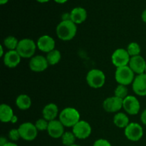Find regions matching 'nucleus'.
I'll list each match as a JSON object with an SVG mask.
<instances>
[{
	"label": "nucleus",
	"instance_id": "f257e3e1",
	"mask_svg": "<svg viewBox=\"0 0 146 146\" xmlns=\"http://www.w3.org/2000/svg\"><path fill=\"white\" fill-rule=\"evenodd\" d=\"M56 35L59 39L67 41L73 39L77 33V27L71 19L61 21L56 29Z\"/></svg>",
	"mask_w": 146,
	"mask_h": 146
},
{
	"label": "nucleus",
	"instance_id": "f03ea898",
	"mask_svg": "<svg viewBox=\"0 0 146 146\" xmlns=\"http://www.w3.org/2000/svg\"><path fill=\"white\" fill-rule=\"evenodd\" d=\"M80 113L76 108L66 107L59 113V121L64 127L73 128L80 120Z\"/></svg>",
	"mask_w": 146,
	"mask_h": 146
},
{
	"label": "nucleus",
	"instance_id": "7ed1b4c3",
	"mask_svg": "<svg viewBox=\"0 0 146 146\" xmlns=\"http://www.w3.org/2000/svg\"><path fill=\"white\" fill-rule=\"evenodd\" d=\"M37 45L31 38H23L19 41L17 51L23 58H31L34 56Z\"/></svg>",
	"mask_w": 146,
	"mask_h": 146
},
{
	"label": "nucleus",
	"instance_id": "20e7f679",
	"mask_svg": "<svg viewBox=\"0 0 146 146\" xmlns=\"http://www.w3.org/2000/svg\"><path fill=\"white\" fill-rule=\"evenodd\" d=\"M115 79L118 84L128 86L133 84L135 79V74L128 66L116 68Z\"/></svg>",
	"mask_w": 146,
	"mask_h": 146
},
{
	"label": "nucleus",
	"instance_id": "39448f33",
	"mask_svg": "<svg viewBox=\"0 0 146 146\" xmlns=\"http://www.w3.org/2000/svg\"><path fill=\"white\" fill-rule=\"evenodd\" d=\"M86 82L93 88H100L104 86L106 82V76L101 70L91 69L86 75Z\"/></svg>",
	"mask_w": 146,
	"mask_h": 146
},
{
	"label": "nucleus",
	"instance_id": "423d86ee",
	"mask_svg": "<svg viewBox=\"0 0 146 146\" xmlns=\"http://www.w3.org/2000/svg\"><path fill=\"white\" fill-rule=\"evenodd\" d=\"M130 59H131V56L125 48H117L111 56L112 64L116 68L128 66Z\"/></svg>",
	"mask_w": 146,
	"mask_h": 146
},
{
	"label": "nucleus",
	"instance_id": "0eeeda50",
	"mask_svg": "<svg viewBox=\"0 0 146 146\" xmlns=\"http://www.w3.org/2000/svg\"><path fill=\"white\" fill-rule=\"evenodd\" d=\"M21 138L27 141H34L38 135V130L35 124L30 122H26L21 124L18 128Z\"/></svg>",
	"mask_w": 146,
	"mask_h": 146
},
{
	"label": "nucleus",
	"instance_id": "6e6552de",
	"mask_svg": "<svg viewBox=\"0 0 146 146\" xmlns=\"http://www.w3.org/2000/svg\"><path fill=\"white\" fill-rule=\"evenodd\" d=\"M125 137L131 141H138L143 136V129L137 123H130L124 131Z\"/></svg>",
	"mask_w": 146,
	"mask_h": 146
},
{
	"label": "nucleus",
	"instance_id": "1a4fd4ad",
	"mask_svg": "<svg viewBox=\"0 0 146 146\" xmlns=\"http://www.w3.org/2000/svg\"><path fill=\"white\" fill-rule=\"evenodd\" d=\"M91 126L88 122L85 121H79L74 127L72 132L78 139H86L91 134Z\"/></svg>",
	"mask_w": 146,
	"mask_h": 146
},
{
	"label": "nucleus",
	"instance_id": "9d476101",
	"mask_svg": "<svg viewBox=\"0 0 146 146\" xmlns=\"http://www.w3.org/2000/svg\"><path fill=\"white\" fill-rule=\"evenodd\" d=\"M123 108L129 115H135L139 113L141 104L138 98L133 96H128L123 102Z\"/></svg>",
	"mask_w": 146,
	"mask_h": 146
},
{
	"label": "nucleus",
	"instance_id": "9b49d317",
	"mask_svg": "<svg viewBox=\"0 0 146 146\" xmlns=\"http://www.w3.org/2000/svg\"><path fill=\"white\" fill-rule=\"evenodd\" d=\"M29 68L34 72H42L44 71L49 66L46 58L44 56H34L30 59Z\"/></svg>",
	"mask_w": 146,
	"mask_h": 146
},
{
	"label": "nucleus",
	"instance_id": "f8f14e48",
	"mask_svg": "<svg viewBox=\"0 0 146 146\" xmlns=\"http://www.w3.org/2000/svg\"><path fill=\"white\" fill-rule=\"evenodd\" d=\"M123 100L116 96L108 97L103 103V108L108 113H118L123 108Z\"/></svg>",
	"mask_w": 146,
	"mask_h": 146
},
{
	"label": "nucleus",
	"instance_id": "ddd939ff",
	"mask_svg": "<svg viewBox=\"0 0 146 146\" xmlns=\"http://www.w3.org/2000/svg\"><path fill=\"white\" fill-rule=\"evenodd\" d=\"M128 66L131 68L134 74L137 75L145 74L146 61L145 58L141 55L131 57Z\"/></svg>",
	"mask_w": 146,
	"mask_h": 146
},
{
	"label": "nucleus",
	"instance_id": "4468645a",
	"mask_svg": "<svg viewBox=\"0 0 146 146\" xmlns=\"http://www.w3.org/2000/svg\"><path fill=\"white\" fill-rule=\"evenodd\" d=\"M133 91L140 96H146V74L137 75L132 84Z\"/></svg>",
	"mask_w": 146,
	"mask_h": 146
},
{
	"label": "nucleus",
	"instance_id": "2eb2a0df",
	"mask_svg": "<svg viewBox=\"0 0 146 146\" xmlns=\"http://www.w3.org/2000/svg\"><path fill=\"white\" fill-rule=\"evenodd\" d=\"M36 45L37 48L40 51L47 54L55 49L56 43L51 36L48 35H43L37 40Z\"/></svg>",
	"mask_w": 146,
	"mask_h": 146
},
{
	"label": "nucleus",
	"instance_id": "dca6fc26",
	"mask_svg": "<svg viewBox=\"0 0 146 146\" xmlns=\"http://www.w3.org/2000/svg\"><path fill=\"white\" fill-rule=\"evenodd\" d=\"M48 135L53 138H59L62 137L64 132V125L61 123L59 120H54L49 121L48 123V129H47Z\"/></svg>",
	"mask_w": 146,
	"mask_h": 146
},
{
	"label": "nucleus",
	"instance_id": "f3484780",
	"mask_svg": "<svg viewBox=\"0 0 146 146\" xmlns=\"http://www.w3.org/2000/svg\"><path fill=\"white\" fill-rule=\"evenodd\" d=\"M21 57L17 52V50L8 51L5 53V55L3 57L4 64L8 68H14L20 64Z\"/></svg>",
	"mask_w": 146,
	"mask_h": 146
},
{
	"label": "nucleus",
	"instance_id": "a211bd4d",
	"mask_svg": "<svg viewBox=\"0 0 146 146\" xmlns=\"http://www.w3.org/2000/svg\"><path fill=\"white\" fill-rule=\"evenodd\" d=\"M87 18V11L83 7H76L71 10L69 19L76 24H82Z\"/></svg>",
	"mask_w": 146,
	"mask_h": 146
},
{
	"label": "nucleus",
	"instance_id": "6ab92c4d",
	"mask_svg": "<svg viewBox=\"0 0 146 146\" xmlns=\"http://www.w3.org/2000/svg\"><path fill=\"white\" fill-rule=\"evenodd\" d=\"M43 118L48 121V122L56 120L58 115V106L55 104H48L44 107L42 111Z\"/></svg>",
	"mask_w": 146,
	"mask_h": 146
},
{
	"label": "nucleus",
	"instance_id": "aec40b11",
	"mask_svg": "<svg viewBox=\"0 0 146 146\" xmlns=\"http://www.w3.org/2000/svg\"><path fill=\"white\" fill-rule=\"evenodd\" d=\"M14 115V111L9 106L5 104H1L0 106V121L1 122H11Z\"/></svg>",
	"mask_w": 146,
	"mask_h": 146
},
{
	"label": "nucleus",
	"instance_id": "412c9836",
	"mask_svg": "<svg viewBox=\"0 0 146 146\" xmlns=\"http://www.w3.org/2000/svg\"><path fill=\"white\" fill-rule=\"evenodd\" d=\"M16 106L17 108L22 111L29 109L31 106V99L27 94H21L16 99Z\"/></svg>",
	"mask_w": 146,
	"mask_h": 146
},
{
	"label": "nucleus",
	"instance_id": "4be33fe9",
	"mask_svg": "<svg viewBox=\"0 0 146 146\" xmlns=\"http://www.w3.org/2000/svg\"><path fill=\"white\" fill-rule=\"evenodd\" d=\"M113 123L115 126L121 128H125L129 125V118L124 113L118 112L113 117Z\"/></svg>",
	"mask_w": 146,
	"mask_h": 146
},
{
	"label": "nucleus",
	"instance_id": "5701e85b",
	"mask_svg": "<svg viewBox=\"0 0 146 146\" xmlns=\"http://www.w3.org/2000/svg\"><path fill=\"white\" fill-rule=\"evenodd\" d=\"M46 58L47 61H48L49 65L54 66L58 64L59 61H61V54L58 50L54 49L53 51L47 53Z\"/></svg>",
	"mask_w": 146,
	"mask_h": 146
},
{
	"label": "nucleus",
	"instance_id": "b1692460",
	"mask_svg": "<svg viewBox=\"0 0 146 146\" xmlns=\"http://www.w3.org/2000/svg\"><path fill=\"white\" fill-rule=\"evenodd\" d=\"M19 40L13 36H9L6 37L4 40V45L9 51L17 50V46L19 44Z\"/></svg>",
	"mask_w": 146,
	"mask_h": 146
},
{
	"label": "nucleus",
	"instance_id": "393cba45",
	"mask_svg": "<svg viewBox=\"0 0 146 146\" xmlns=\"http://www.w3.org/2000/svg\"><path fill=\"white\" fill-rule=\"evenodd\" d=\"M76 137L73 132H65L61 137L62 143L66 146H71L75 144Z\"/></svg>",
	"mask_w": 146,
	"mask_h": 146
},
{
	"label": "nucleus",
	"instance_id": "a878e982",
	"mask_svg": "<svg viewBox=\"0 0 146 146\" xmlns=\"http://www.w3.org/2000/svg\"><path fill=\"white\" fill-rule=\"evenodd\" d=\"M114 96L121 99H125L128 96V90L126 86L118 84L114 91Z\"/></svg>",
	"mask_w": 146,
	"mask_h": 146
},
{
	"label": "nucleus",
	"instance_id": "bb28decb",
	"mask_svg": "<svg viewBox=\"0 0 146 146\" xmlns=\"http://www.w3.org/2000/svg\"><path fill=\"white\" fill-rule=\"evenodd\" d=\"M127 51L131 56V57L135 56L140 55L141 51V46L139 44L136 42H131L128 44V47L126 48Z\"/></svg>",
	"mask_w": 146,
	"mask_h": 146
},
{
	"label": "nucleus",
	"instance_id": "cd10ccee",
	"mask_svg": "<svg viewBox=\"0 0 146 146\" xmlns=\"http://www.w3.org/2000/svg\"><path fill=\"white\" fill-rule=\"evenodd\" d=\"M48 121L44 119V118H39L37 120L35 123V126L38 131H47L48 126Z\"/></svg>",
	"mask_w": 146,
	"mask_h": 146
},
{
	"label": "nucleus",
	"instance_id": "c85d7f7f",
	"mask_svg": "<svg viewBox=\"0 0 146 146\" xmlns=\"http://www.w3.org/2000/svg\"><path fill=\"white\" fill-rule=\"evenodd\" d=\"M9 139H11V141H18L19 138H21L19 131L18 128H17V129L13 128V129L10 130L9 132Z\"/></svg>",
	"mask_w": 146,
	"mask_h": 146
},
{
	"label": "nucleus",
	"instance_id": "c756f323",
	"mask_svg": "<svg viewBox=\"0 0 146 146\" xmlns=\"http://www.w3.org/2000/svg\"><path fill=\"white\" fill-rule=\"evenodd\" d=\"M94 146H112L111 144L106 139H98L96 141Z\"/></svg>",
	"mask_w": 146,
	"mask_h": 146
},
{
	"label": "nucleus",
	"instance_id": "7c9ffc66",
	"mask_svg": "<svg viewBox=\"0 0 146 146\" xmlns=\"http://www.w3.org/2000/svg\"><path fill=\"white\" fill-rule=\"evenodd\" d=\"M141 122L143 123V124L146 125V109L144 110V111H143L142 113H141Z\"/></svg>",
	"mask_w": 146,
	"mask_h": 146
},
{
	"label": "nucleus",
	"instance_id": "2f4dec72",
	"mask_svg": "<svg viewBox=\"0 0 146 146\" xmlns=\"http://www.w3.org/2000/svg\"><path fill=\"white\" fill-rule=\"evenodd\" d=\"M7 143H8V141L7 140V138L1 136V138H0V146H4L5 144H7Z\"/></svg>",
	"mask_w": 146,
	"mask_h": 146
},
{
	"label": "nucleus",
	"instance_id": "473e14b6",
	"mask_svg": "<svg viewBox=\"0 0 146 146\" xmlns=\"http://www.w3.org/2000/svg\"><path fill=\"white\" fill-rule=\"evenodd\" d=\"M141 18H142V20L143 21V22H145L146 24V9H145L143 11L142 15H141Z\"/></svg>",
	"mask_w": 146,
	"mask_h": 146
},
{
	"label": "nucleus",
	"instance_id": "72a5a7b5",
	"mask_svg": "<svg viewBox=\"0 0 146 146\" xmlns=\"http://www.w3.org/2000/svg\"><path fill=\"white\" fill-rule=\"evenodd\" d=\"M5 55L4 51V47H3V45L0 46V56L4 57V56Z\"/></svg>",
	"mask_w": 146,
	"mask_h": 146
},
{
	"label": "nucleus",
	"instance_id": "f704fd0d",
	"mask_svg": "<svg viewBox=\"0 0 146 146\" xmlns=\"http://www.w3.org/2000/svg\"><path fill=\"white\" fill-rule=\"evenodd\" d=\"M17 121H18V117H17V115H14V116H13L12 119H11V123L14 124V123H17Z\"/></svg>",
	"mask_w": 146,
	"mask_h": 146
},
{
	"label": "nucleus",
	"instance_id": "c9c22d12",
	"mask_svg": "<svg viewBox=\"0 0 146 146\" xmlns=\"http://www.w3.org/2000/svg\"><path fill=\"white\" fill-rule=\"evenodd\" d=\"M55 2L58 3V4H64V3L66 2L68 0H54Z\"/></svg>",
	"mask_w": 146,
	"mask_h": 146
},
{
	"label": "nucleus",
	"instance_id": "e433bc0d",
	"mask_svg": "<svg viewBox=\"0 0 146 146\" xmlns=\"http://www.w3.org/2000/svg\"><path fill=\"white\" fill-rule=\"evenodd\" d=\"M4 146H18L16 143L11 142H8L7 144H5Z\"/></svg>",
	"mask_w": 146,
	"mask_h": 146
},
{
	"label": "nucleus",
	"instance_id": "4c0bfd02",
	"mask_svg": "<svg viewBox=\"0 0 146 146\" xmlns=\"http://www.w3.org/2000/svg\"><path fill=\"white\" fill-rule=\"evenodd\" d=\"M9 1V0H0V4L1 5H4L6 4Z\"/></svg>",
	"mask_w": 146,
	"mask_h": 146
},
{
	"label": "nucleus",
	"instance_id": "58836bf2",
	"mask_svg": "<svg viewBox=\"0 0 146 146\" xmlns=\"http://www.w3.org/2000/svg\"><path fill=\"white\" fill-rule=\"evenodd\" d=\"M36 1H37L38 2H39V3H46V2H48V1H49L50 0H36Z\"/></svg>",
	"mask_w": 146,
	"mask_h": 146
},
{
	"label": "nucleus",
	"instance_id": "ea45409f",
	"mask_svg": "<svg viewBox=\"0 0 146 146\" xmlns=\"http://www.w3.org/2000/svg\"><path fill=\"white\" fill-rule=\"evenodd\" d=\"M71 146H80V145H77V144H74V145H71Z\"/></svg>",
	"mask_w": 146,
	"mask_h": 146
},
{
	"label": "nucleus",
	"instance_id": "a19ab883",
	"mask_svg": "<svg viewBox=\"0 0 146 146\" xmlns=\"http://www.w3.org/2000/svg\"><path fill=\"white\" fill-rule=\"evenodd\" d=\"M145 73L146 74V67H145Z\"/></svg>",
	"mask_w": 146,
	"mask_h": 146
}]
</instances>
